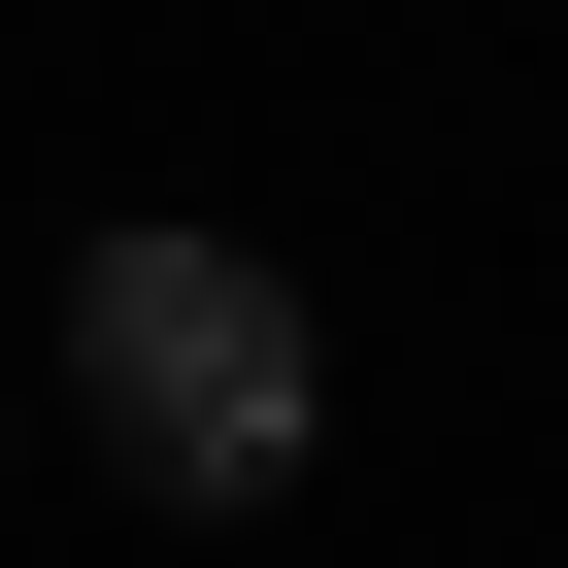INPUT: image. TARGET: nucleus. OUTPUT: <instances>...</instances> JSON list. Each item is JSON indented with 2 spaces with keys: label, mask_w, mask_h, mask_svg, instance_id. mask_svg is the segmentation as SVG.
<instances>
[{
  "label": "nucleus",
  "mask_w": 568,
  "mask_h": 568,
  "mask_svg": "<svg viewBox=\"0 0 568 568\" xmlns=\"http://www.w3.org/2000/svg\"><path fill=\"white\" fill-rule=\"evenodd\" d=\"M68 402L134 435V501H302L335 468V335L267 234H68Z\"/></svg>",
  "instance_id": "f257e3e1"
}]
</instances>
